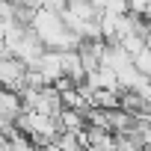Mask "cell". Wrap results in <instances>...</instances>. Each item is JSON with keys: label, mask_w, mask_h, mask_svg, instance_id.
<instances>
[{"label": "cell", "mask_w": 151, "mask_h": 151, "mask_svg": "<svg viewBox=\"0 0 151 151\" xmlns=\"http://www.w3.org/2000/svg\"><path fill=\"white\" fill-rule=\"evenodd\" d=\"M101 65H110L113 71H124V68H130V65H133V56H130V53H127L119 42H107Z\"/></svg>", "instance_id": "obj_3"}, {"label": "cell", "mask_w": 151, "mask_h": 151, "mask_svg": "<svg viewBox=\"0 0 151 151\" xmlns=\"http://www.w3.org/2000/svg\"><path fill=\"white\" fill-rule=\"evenodd\" d=\"M56 119H59V127H62L65 133H80V130L89 127V119H86V113H80V110H62Z\"/></svg>", "instance_id": "obj_5"}, {"label": "cell", "mask_w": 151, "mask_h": 151, "mask_svg": "<svg viewBox=\"0 0 151 151\" xmlns=\"http://www.w3.org/2000/svg\"><path fill=\"white\" fill-rule=\"evenodd\" d=\"M0 89H9V92H24L27 89V65L15 56L0 59Z\"/></svg>", "instance_id": "obj_1"}, {"label": "cell", "mask_w": 151, "mask_h": 151, "mask_svg": "<svg viewBox=\"0 0 151 151\" xmlns=\"http://www.w3.org/2000/svg\"><path fill=\"white\" fill-rule=\"evenodd\" d=\"M116 151H145L133 136H119V145H116Z\"/></svg>", "instance_id": "obj_8"}, {"label": "cell", "mask_w": 151, "mask_h": 151, "mask_svg": "<svg viewBox=\"0 0 151 151\" xmlns=\"http://www.w3.org/2000/svg\"><path fill=\"white\" fill-rule=\"evenodd\" d=\"M62 74H65V77H68L74 86L86 83V68H83V59H80V53H77V50L62 53Z\"/></svg>", "instance_id": "obj_4"}, {"label": "cell", "mask_w": 151, "mask_h": 151, "mask_svg": "<svg viewBox=\"0 0 151 151\" xmlns=\"http://www.w3.org/2000/svg\"><path fill=\"white\" fill-rule=\"evenodd\" d=\"M86 151H116V148H98V145H89Z\"/></svg>", "instance_id": "obj_10"}, {"label": "cell", "mask_w": 151, "mask_h": 151, "mask_svg": "<svg viewBox=\"0 0 151 151\" xmlns=\"http://www.w3.org/2000/svg\"><path fill=\"white\" fill-rule=\"evenodd\" d=\"M30 68H39V71H42V77H45L47 86H56V83L65 77V74H62V53H59V50H45L42 59H39L36 65H30Z\"/></svg>", "instance_id": "obj_2"}, {"label": "cell", "mask_w": 151, "mask_h": 151, "mask_svg": "<svg viewBox=\"0 0 151 151\" xmlns=\"http://www.w3.org/2000/svg\"><path fill=\"white\" fill-rule=\"evenodd\" d=\"M74 3H86V0H74Z\"/></svg>", "instance_id": "obj_11"}, {"label": "cell", "mask_w": 151, "mask_h": 151, "mask_svg": "<svg viewBox=\"0 0 151 151\" xmlns=\"http://www.w3.org/2000/svg\"><path fill=\"white\" fill-rule=\"evenodd\" d=\"M68 3H71V0H39L42 9H50V12H56V15H62V12L68 9Z\"/></svg>", "instance_id": "obj_7"}, {"label": "cell", "mask_w": 151, "mask_h": 151, "mask_svg": "<svg viewBox=\"0 0 151 151\" xmlns=\"http://www.w3.org/2000/svg\"><path fill=\"white\" fill-rule=\"evenodd\" d=\"M92 107L95 110H122V92H116V89H98L92 95Z\"/></svg>", "instance_id": "obj_6"}, {"label": "cell", "mask_w": 151, "mask_h": 151, "mask_svg": "<svg viewBox=\"0 0 151 151\" xmlns=\"http://www.w3.org/2000/svg\"><path fill=\"white\" fill-rule=\"evenodd\" d=\"M145 42H148V47H151V21H145Z\"/></svg>", "instance_id": "obj_9"}]
</instances>
